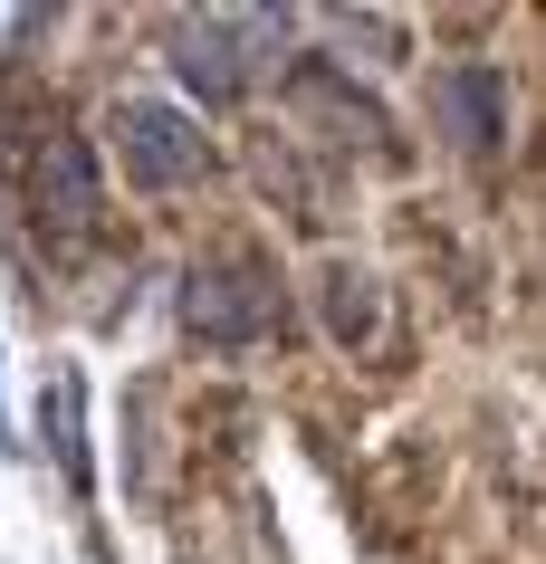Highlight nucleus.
Segmentation results:
<instances>
[{
	"label": "nucleus",
	"instance_id": "1",
	"mask_svg": "<svg viewBox=\"0 0 546 564\" xmlns=\"http://www.w3.org/2000/svg\"><path fill=\"white\" fill-rule=\"evenodd\" d=\"M192 335L212 345V355H269L278 326H288V297H278V278L259 259H202L192 268V297H182Z\"/></svg>",
	"mask_w": 546,
	"mask_h": 564
},
{
	"label": "nucleus",
	"instance_id": "2",
	"mask_svg": "<svg viewBox=\"0 0 546 564\" xmlns=\"http://www.w3.org/2000/svg\"><path fill=\"white\" fill-rule=\"evenodd\" d=\"M116 153H125V173H135V192H182L212 163L202 124L182 116V106H163V96H125L116 106Z\"/></svg>",
	"mask_w": 546,
	"mask_h": 564
},
{
	"label": "nucleus",
	"instance_id": "3",
	"mask_svg": "<svg viewBox=\"0 0 546 564\" xmlns=\"http://www.w3.org/2000/svg\"><path fill=\"white\" fill-rule=\"evenodd\" d=\"M39 220H49V239H96L106 230V192H96V153L77 144V134H58V144L39 153Z\"/></svg>",
	"mask_w": 546,
	"mask_h": 564
},
{
	"label": "nucleus",
	"instance_id": "4",
	"mask_svg": "<svg viewBox=\"0 0 546 564\" xmlns=\"http://www.w3.org/2000/svg\"><path fill=\"white\" fill-rule=\"evenodd\" d=\"M317 297H326V326H335V345H355L364 355V335L384 326V297H374V278H364V268H317Z\"/></svg>",
	"mask_w": 546,
	"mask_h": 564
},
{
	"label": "nucleus",
	"instance_id": "5",
	"mask_svg": "<svg viewBox=\"0 0 546 564\" xmlns=\"http://www.w3.org/2000/svg\"><path fill=\"white\" fill-rule=\"evenodd\" d=\"M173 67L212 96V106H221V96H240V39H231V30H202V20L173 30Z\"/></svg>",
	"mask_w": 546,
	"mask_h": 564
},
{
	"label": "nucleus",
	"instance_id": "6",
	"mask_svg": "<svg viewBox=\"0 0 546 564\" xmlns=\"http://www.w3.org/2000/svg\"><path fill=\"white\" fill-rule=\"evenodd\" d=\"M441 116H451L460 144H499V77L489 67H451L441 77Z\"/></svg>",
	"mask_w": 546,
	"mask_h": 564
}]
</instances>
